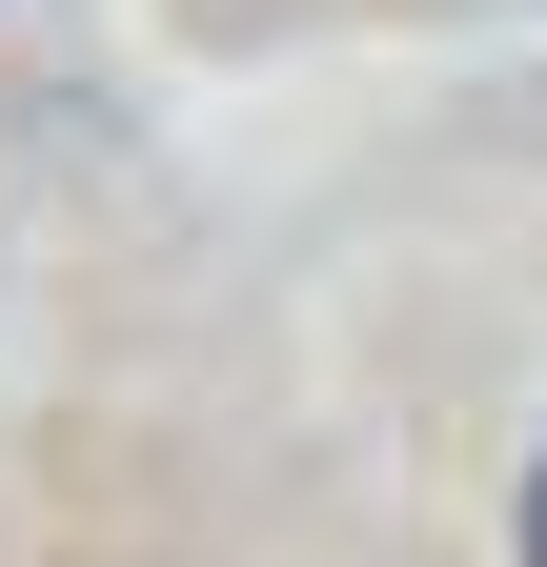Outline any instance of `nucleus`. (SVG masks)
<instances>
[{
    "label": "nucleus",
    "instance_id": "nucleus-1",
    "mask_svg": "<svg viewBox=\"0 0 547 567\" xmlns=\"http://www.w3.org/2000/svg\"><path fill=\"white\" fill-rule=\"evenodd\" d=\"M527 567H547V466H527Z\"/></svg>",
    "mask_w": 547,
    "mask_h": 567
}]
</instances>
